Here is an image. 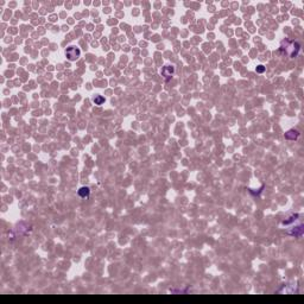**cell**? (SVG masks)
I'll return each instance as SVG.
<instances>
[{"label":"cell","mask_w":304,"mask_h":304,"mask_svg":"<svg viewBox=\"0 0 304 304\" xmlns=\"http://www.w3.org/2000/svg\"><path fill=\"white\" fill-rule=\"evenodd\" d=\"M299 50H301V45L298 42L288 40V39L284 40L279 48V51L281 53V55H285L290 58H295L299 53Z\"/></svg>","instance_id":"1"},{"label":"cell","mask_w":304,"mask_h":304,"mask_svg":"<svg viewBox=\"0 0 304 304\" xmlns=\"http://www.w3.org/2000/svg\"><path fill=\"white\" fill-rule=\"evenodd\" d=\"M80 55H81V51L76 46H69V48H67V50H65V57L71 62L76 61L80 57Z\"/></svg>","instance_id":"2"},{"label":"cell","mask_w":304,"mask_h":304,"mask_svg":"<svg viewBox=\"0 0 304 304\" xmlns=\"http://www.w3.org/2000/svg\"><path fill=\"white\" fill-rule=\"evenodd\" d=\"M174 71H175V68L172 65H165L164 68L162 69V76H164L165 80H170L171 76L174 75Z\"/></svg>","instance_id":"3"},{"label":"cell","mask_w":304,"mask_h":304,"mask_svg":"<svg viewBox=\"0 0 304 304\" xmlns=\"http://www.w3.org/2000/svg\"><path fill=\"white\" fill-rule=\"evenodd\" d=\"M284 137H285V139H288V140H296L297 138L299 137V131H297V129H289L288 132H285Z\"/></svg>","instance_id":"4"},{"label":"cell","mask_w":304,"mask_h":304,"mask_svg":"<svg viewBox=\"0 0 304 304\" xmlns=\"http://www.w3.org/2000/svg\"><path fill=\"white\" fill-rule=\"evenodd\" d=\"M303 232H304L303 225H299L298 227L293 228L292 230H290L289 234H290V235H295V236H302V235H303Z\"/></svg>","instance_id":"5"},{"label":"cell","mask_w":304,"mask_h":304,"mask_svg":"<svg viewBox=\"0 0 304 304\" xmlns=\"http://www.w3.org/2000/svg\"><path fill=\"white\" fill-rule=\"evenodd\" d=\"M89 192H91V190H89V188H87V187H82V188H80L78 191H77L78 196L82 198L88 197V196H89Z\"/></svg>","instance_id":"6"},{"label":"cell","mask_w":304,"mask_h":304,"mask_svg":"<svg viewBox=\"0 0 304 304\" xmlns=\"http://www.w3.org/2000/svg\"><path fill=\"white\" fill-rule=\"evenodd\" d=\"M93 102L95 103V105H102L103 102H105V98L103 96H101V95H98V96H95L94 99H93Z\"/></svg>","instance_id":"7"},{"label":"cell","mask_w":304,"mask_h":304,"mask_svg":"<svg viewBox=\"0 0 304 304\" xmlns=\"http://www.w3.org/2000/svg\"><path fill=\"white\" fill-rule=\"evenodd\" d=\"M298 216H299L298 214H295V215H292V216H290V217H289V220H284V221H283V222H281V223H283V225H285V226H286V225H290V223H292L293 221L296 220V219H297V217H298Z\"/></svg>","instance_id":"8"},{"label":"cell","mask_w":304,"mask_h":304,"mask_svg":"<svg viewBox=\"0 0 304 304\" xmlns=\"http://www.w3.org/2000/svg\"><path fill=\"white\" fill-rule=\"evenodd\" d=\"M255 71H257V73H264V71H265V67H264V65H258L257 69H255Z\"/></svg>","instance_id":"9"}]
</instances>
